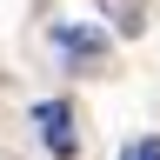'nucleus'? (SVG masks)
Returning <instances> with one entry per match:
<instances>
[{
  "mask_svg": "<svg viewBox=\"0 0 160 160\" xmlns=\"http://www.w3.org/2000/svg\"><path fill=\"white\" fill-rule=\"evenodd\" d=\"M33 127H40V140H47L53 160H73L80 153V133H73V107H67V100H40V107H33Z\"/></svg>",
  "mask_w": 160,
  "mask_h": 160,
  "instance_id": "1",
  "label": "nucleus"
},
{
  "mask_svg": "<svg viewBox=\"0 0 160 160\" xmlns=\"http://www.w3.org/2000/svg\"><path fill=\"white\" fill-rule=\"evenodd\" d=\"M100 20H107L120 40H140L147 33V0H100Z\"/></svg>",
  "mask_w": 160,
  "mask_h": 160,
  "instance_id": "2",
  "label": "nucleus"
},
{
  "mask_svg": "<svg viewBox=\"0 0 160 160\" xmlns=\"http://www.w3.org/2000/svg\"><path fill=\"white\" fill-rule=\"evenodd\" d=\"M60 53H67V60H87V67H100V60H107V40H100V33H60Z\"/></svg>",
  "mask_w": 160,
  "mask_h": 160,
  "instance_id": "3",
  "label": "nucleus"
},
{
  "mask_svg": "<svg viewBox=\"0 0 160 160\" xmlns=\"http://www.w3.org/2000/svg\"><path fill=\"white\" fill-rule=\"evenodd\" d=\"M120 160H160V140H153V133L133 140V147H120Z\"/></svg>",
  "mask_w": 160,
  "mask_h": 160,
  "instance_id": "4",
  "label": "nucleus"
}]
</instances>
